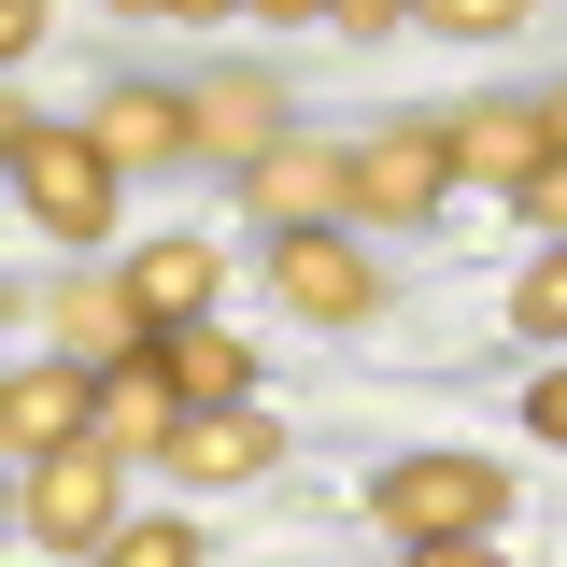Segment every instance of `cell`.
I'll use <instances>...</instances> for the list:
<instances>
[{
    "label": "cell",
    "mask_w": 567,
    "mask_h": 567,
    "mask_svg": "<svg viewBox=\"0 0 567 567\" xmlns=\"http://www.w3.org/2000/svg\"><path fill=\"white\" fill-rule=\"evenodd\" d=\"M539 114H554V156H567V100H539Z\"/></svg>",
    "instance_id": "obj_22"
},
{
    "label": "cell",
    "mask_w": 567,
    "mask_h": 567,
    "mask_svg": "<svg viewBox=\"0 0 567 567\" xmlns=\"http://www.w3.org/2000/svg\"><path fill=\"white\" fill-rule=\"evenodd\" d=\"M114 511H128V454H114V440H71V454L29 468V539H43V554H100Z\"/></svg>",
    "instance_id": "obj_3"
},
{
    "label": "cell",
    "mask_w": 567,
    "mask_h": 567,
    "mask_svg": "<svg viewBox=\"0 0 567 567\" xmlns=\"http://www.w3.org/2000/svg\"><path fill=\"white\" fill-rule=\"evenodd\" d=\"M412 567H511V554H496V539H425Z\"/></svg>",
    "instance_id": "obj_21"
},
{
    "label": "cell",
    "mask_w": 567,
    "mask_h": 567,
    "mask_svg": "<svg viewBox=\"0 0 567 567\" xmlns=\"http://www.w3.org/2000/svg\"><path fill=\"white\" fill-rule=\"evenodd\" d=\"M270 454H284V425H270V412H199V425H185V440H171V468H185V483H199V496H227V483H256Z\"/></svg>",
    "instance_id": "obj_13"
},
{
    "label": "cell",
    "mask_w": 567,
    "mask_h": 567,
    "mask_svg": "<svg viewBox=\"0 0 567 567\" xmlns=\"http://www.w3.org/2000/svg\"><path fill=\"white\" fill-rule=\"evenodd\" d=\"M85 142H100L114 171H171V156H199V100H171V85H114V100L85 114Z\"/></svg>",
    "instance_id": "obj_7"
},
{
    "label": "cell",
    "mask_w": 567,
    "mask_h": 567,
    "mask_svg": "<svg viewBox=\"0 0 567 567\" xmlns=\"http://www.w3.org/2000/svg\"><path fill=\"white\" fill-rule=\"evenodd\" d=\"M156 369H171V398H185V412H256V354L227 341V327H171Z\"/></svg>",
    "instance_id": "obj_12"
},
{
    "label": "cell",
    "mask_w": 567,
    "mask_h": 567,
    "mask_svg": "<svg viewBox=\"0 0 567 567\" xmlns=\"http://www.w3.org/2000/svg\"><path fill=\"white\" fill-rule=\"evenodd\" d=\"M0 440L43 468V454H71V440H100V383L85 369H29L14 398H0Z\"/></svg>",
    "instance_id": "obj_10"
},
{
    "label": "cell",
    "mask_w": 567,
    "mask_h": 567,
    "mask_svg": "<svg viewBox=\"0 0 567 567\" xmlns=\"http://www.w3.org/2000/svg\"><path fill=\"white\" fill-rule=\"evenodd\" d=\"M440 156H454L468 185H511V199H525V185L554 171V114H539V100H483V114L440 128Z\"/></svg>",
    "instance_id": "obj_5"
},
{
    "label": "cell",
    "mask_w": 567,
    "mask_h": 567,
    "mask_svg": "<svg viewBox=\"0 0 567 567\" xmlns=\"http://www.w3.org/2000/svg\"><path fill=\"white\" fill-rule=\"evenodd\" d=\"M14 185H29V213H43L58 241H100L128 171H114V156H100L85 128H43V114H14Z\"/></svg>",
    "instance_id": "obj_2"
},
{
    "label": "cell",
    "mask_w": 567,
    "mask_h": 567,
    "mask_svg": "<svg viewBox=\"0 0 567 567\" xmlns=\"http://www.w3.org/2000/svg\"><path fill=\"white\" fill-rule=\"evenodd\" d=\"M511 327L525 341H567V241H539V270L511 284Z\"/></svg>",
    "instance_id": "obj_16"
},
{
    "label": "cell",
    "mask_w": 567,
    "mask_h": 567,
    "mask_svg": "<svg viewBox=\"0 0 567 567\" xmlns=\"http://www.w3.org/2000/svg\"><path fill=\"white\" fill-rule=\"evenodd\" d=\"M525 213H539V241H567V156L539 171V185H525Z\"/></svg>",
    "instance_id": "obj_20"
},
{
    "label": "cell",
    "mask_w": 567,
    "mask_h": 567,
    "mask_svg": "<svg viewBox=\"0 0 567 567\" xmlns=\"http://www.w3.org/2000/svg\"><path fill=\"white\" fill-rule=\"evenodd\" d=\"M241 185H256V213L298 241V227H341V213H354V156H341V142H284L270 171H241Z\"/></svg>",
    "instance_id": "obj_8"
},
{
    "label": "cell",
    "mask_w": 567,
    "mask_h": 567,
    "mask_svg": "<svg viewBox=\"0 0 567 567\" xmlns=\"http://www.w3.org/2000/svg\"><path fill=\"white\" fill-rule=\"evenodd\" d=\"M199 156H227V171H270L284 156V85L270 71H227V85L199 100Z\"/></svg>",
    "instance_id": "obj_11"
},
{
    "label": "cell",
    "mask_w": 567,
    "mask_h": 567,
    "mask_svg": "<svg viewBox=\"0 0 567 567\" xmlns=\"http://www.w3.org/2000/svg\"><path fill=\"white\" fill-rule=\"evenodd\" d=\"M185 398H171V369H156V354H142V369H114V383H100V440H114V454H171V440H185Z\"/></svg>",
    "instance_id": "obj_15"
},
{
    "label": "cell",
    "mask_w": 567,
    "mask_h": 567,
    "mask_svg": "<svg viewBox=\"0 0 567 567\" xmlns=\"http://www.w3.org/2000/svg\"><path fill=\"white\" fill-rule=\"evenodd\" d=\"M369 511L425 554V539H483L496 511H511V483H496V454H398V468L369 483Z\"/></svg>",
    "instance_id": "obj_1"
},
{
    "label": "cell",
    "mask_w": 567,
    "mask_h": 567,
    "mask_svg": "<svg viewBox=\"0 0 567 567\" xmlns=\"http://www.w3.org/2000/svg\"><path fill=\"white\" fill-rule=\"evenodd\" d=\"M270 284L298 327H369L383 312V284H369V256H354L341 227H298V241H270Z\"/></svg>",
    "instance_id": "obj_4"
},
{
    "label": "cell",
    "mask_w": 567,
    "mask_h": 567,
    "mask_svg": "<svg viewBox=\"0 0 567 567\" xmlns=\"http://www.w3.org/2000/svg\"><path fill=\"white\" fill-rule=\"evenodd\" d=\"M440 128H383V142H354V213H383V227H412V213H440Z\"/></svg>",
    "instance_id": "obj_9"
},
{
    "label": "cell",
    "mask_w": 567,
    "mask_h": 567,
    "mask_svg": "<svg viewBox=\"0 0 567 567\" xmlns=\"http://www.w3.org/2000/svg\"><path fill=\"white\" fill-rule=\"evenodd\" d=\"M142 354H156V312L128 298V270L58 298V369H100V383H114V369H142Z\"/></svg>",
    "instance_id": "obj_6"
},
{
    "label": "cell",
    "mask_w": 567,
    "mask_h": 567,
    "mask_svg": "<svg viewBox=\"0 0 567 567\" xmlns=\"http://www.w3.org/2000/svg\"><path fill=\"white\" fill-rule=\"evenodd\" d=\"M100 567H199V525H171V511H156V525H114Z\"/></svg>",
    "instance_id": "obj_17"
},
{
    "label": "cell",
    "mask_w": 567,
    "mask_h": 567,
    "mask_svg": "<svg viewBox=\"0 0 567 567\" xmlns=\"http://www.w3.org/2000/svg\"><path fill=\"white\" fill-rule=\"evenodd\" d=\"M425 29H440V43H511V0H440Z\"/></svg>",
    "instance_id": "obj_18"
},
{
    "label": "cell",
    "mask_w": 567,
    "mask_h": 567,
    "mask_svg": "<svg viewBox=\"0 0 567 567\" xmlns=\"http://www.w3.org/2000/svg\"><path fill=\"white\" fill-rule=\"evenodd\" d=\"M525 425H539V440H554V454H567V354H554V369H539V383H525Z\"/></svg>",
    "instance_id": "obj_19"
},
{
    "label": "cell",
    "mask_w": 567,
    "mask_h": 567,
    "mask_svg": "<svg viewBox=\"0 0 567 567\" xmlns=\"http://www.w3.org/2000/svg\"><path fill=\"white\" fill-rule=\"evenodd\" d=\"M213 284H227L213 241H142V256H128V298L156 312V341H171V327H213Z\"/></svg>",
    "instance_id": "obj_14"
}]
</instances>
